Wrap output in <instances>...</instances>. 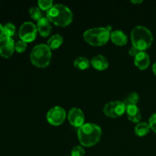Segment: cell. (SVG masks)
Instances as JSON below:
<instances>
[{
  "label": "cell",
  "mask_w": 156,
  "mask_h": 156,
  "mask_svg": "<svg viewBox=\"0 0 156 156\" xmlns=\"http://www.w3.org/2000/svg\"><path fill=\"white\" fill-rule=\"evenodd\" d=\"M102 130L98 125L87 123L78 129V138L82 146L91 147L97 144L101 140Z\"/></svg>",
  "instance_id": "cell-1"
},
{
  "label": "cell",
  "mask_w": 156,
  "mask_h": 156,
  "mask_svg": "<svg viewBox=\"0 0 156 156\" xmlns=\"http://www.w3.org/2000/svg\"><path fill=\"white\" fill-rule=\"evenodd\" d=\"M47 18L55 25L66 27L73 21V14L65 5L55 4L47 11Z\"/></svg>",
  "instance_id": "cell-2"
},
{
  "label": "cell",
  "mask_w": 156,
  "mask_h": 156,
  "mask_svg": "<svg viewBox=\"0 0 156 156\" xmlns=\"http://www.w3.org/2000/svg\"><path fill=\"white\" fill-rule=\"evenodd\" d=\"M131 41L133 46L139 51H145L152 45L153 35L147 27L142 25L136 26L131 31Z\"/></svg>",
  "instance_id": "cell-3"
},
{
  "label": "cell",
  "mask_w": 156,
  "mask_h": 156,
  "mask_svg": "<svg viewBox=\"0 0 156 156\" xmlns=\"http://www.w3.org/2000/svg\"><path fill=\"white\" fill-rule=\"evenodd\" d=\"M52 53L50 47L44 44L34 46L30 52V61L38 68H45L50 64Z\"/></svg>",
  "instance_id": "cell-4"
},
{
  "label": "cell",
  "mask_w": 156,
  "mask_h": 156,
  "mask_svg": "<svg viewBox=\"0 0 156 156\" xmlns=\"http://www.w3.org/2000/svg\"><path fill=\"white\" fill-rule=\"evenodd\" d=\"M111 32L106 27H93L88 29L83 34L84 40L92 46H103L108 43Z\"/></svg>",
  "instance_id": "cell-5"
},
{
  "label": "cell",
  "mask_w": 156,
  "mask_h": 156,
  "mask_svg": "<svg viewBox=\"0 0 156 156\" xmlns=\"http://www.w3.org/2000/svg\"><path fill=\"white\" fill-rule=\"evenodd\" d=\"M103 111L107 117L117 118L121 117L126 112V105L120 101H113L105 105Z\"/></svg>",
  "instance_id": "cell-6"
},
{
  "label": "cell",
  "mask_w": 156,
  "mask_h": 156,
  "mask_svg": "<svg viewBox=\"0 0 156 156\" xmlns=\"http://www.w3.org/2000/svg\"><path fill=\"white\" fill-rule=\"evenodd\" d=\"M37 27L31 21L23 23L19 28V37L21 41L28 43L34 41L37 34Z\"/></svg>",
  "instance_id": "cell-7"
},
{
  "label": "cell",
  "mask_w": 156,
  "mask_h": 156,
  "mask_svg": "<svg viewBox=\"0 0 156 156\" xmlns=\"http://www.w3.org/2000/svg\"><path fill=\"white\" fill-rule=\"evenodd\" d=\"M66 117V113L65 109L60 106L53 107L47 114V121L53 126H59L62 124Z\"/></svg>",
  "instance_id": "cell-8"
},
{
  "label": "cell",
  "mask_w": 156,
  "mask_h": 156,
  "mask_svg": "<svg viewBox=\"0 0 156 156\" xmlns=\"http://www.w3.org/2000/svg\"><path fill=\"white\" fill-rule=\"evenodd\" d=\"M15 41L12 37L4 36L0 39V55L2 57H10L15 50Z\"/></svg>",
  "instance_id": "cell-9"
},
{
  "label": "cell",
  "mask_w": 156,
  "mask_h": 156,
  "mask_svg": "<svg viewBox=\"0 0 156 156\" xmlns=\"http://www.w3.org/2000/svg\"><path fill=\"white\" fill-rule=\"evenodd\" d=\"M68 120L75 127H81L85 124V114L80 108H73L68 113Z\"/></svg>",
  "instance_id": "cell-10"
},
{
  "label": "cell",
  "mask_w": 156,
  "mask_h": 156,
  "mask_svg": "<svg viewBox=\"0 0 156 156\" xmlns=\"http://www.w3.org/2000/svg\"><path fill=\"white\" fill-rule=\"evenodd\" d=\"M134 63L140 69H146L150 64V58L146 51H140L134 57Z\"/></svg>",
  "instance_id": "cell-11"
},
{
  "label": "cell",
  "mask_w": 156,
  "mask_h": 156,
  "mask_svg": "<svg viewBox=\"0 0 156 156\" xmlns=\"http://www.w3.org/2000/svg\"><path fill=\"white\" fill-rule=\"evenodd\" d=\"M91 64L95 69L102 71L108 69L109 62L105 56L101 54H98L91 58Z\"/></svg>",
  "instance_id": "cell-12"
},
{
  "label": "cell",
  "mask_w": 156,
  "mask_h": 156,
  "mask_svg": "<svg viewBox=\"0 0 156 156\" xmlns=\"http://www.w3.org/2000/svg\"><path fill=\"white\" fill-rule=\"evenodd\" d=\"M37 27L40 34L44 37H48L52 31V26L50 24V21L47 19V18H41L37 24Z\"/></svg>",
  "instance_id": "cell-13"
},
{
  "label": "cell",
  "mask_w": 156,
  "mask_h": 156,
  "mask_svg": "<svg viewBox=\"0 0 156 156\" xmlns=\"http://www.w3.org/2000/svg\"><path fill=\"white\" fill-rule=\"evenodd\" d=\"M126 113L127 114L128 119L131 122L139 123L141 120V111L137 105H129L126 107Z\"/></svg>",
  "instance_id": "cell-14"
},
{
  "label": "cell",
  "mask_w": 156,
  "mask_h": 156,
  "mask_svg": "<svg viewBox=\"0 0 156 156\" xmlns=\"http://www.w3.org/2000/svg\"><path fill=\"white\" fill-rule=\"evenodd\" d=\"M112 42L117 46H124L127 43L128 38L126 34L120 30H113L111 32V37Z\"/></svg>",
  "instance_id": "cell-15"
},
{
  "label": "cell",
  "mask_w": 156,
  "mask_h": 156,
  "mask_svg": "<svg viewBox=\"0 0 156 156\" xmlns=\"http://www.w3.org/2000/svg\"><path fill=\"white\" fill-rule=\"evenodd\" d=\"M63 43V38L59 34H55L50 37L47 41V45L50 48V50H56L59 48Z\"/></svg>",
  "instance_id": "cell-16"
},
{
  "label": "cell",
  "mask_w": 156,
  "mask_h": 156,
  "mask_svg": "<svg viewBox=\"0 0 156 156\" xmlns=\"http://www.w3.org/2000/svg\"><path fill=\"white\" fill-rule=\"evenodd\" d=\"M151 128L149 123L146 122H142V123H137L135 127V133L138 136H144L147 135L150 131Z\"/></svg>",
  "instance_id": "cell-17"
},
{
  "label": "cell",
  "mask_w": 156,
  "mask_h": 156,
  "mask_svg": "<svg viewBox=\"0 0 156 156\" xmlns=\"http://www.w3.org/2000/svg\"><path fill=\"white\" fill-rule=\"evenodd\" d=\"M74 66L81 70H85L89 68L90 61L84 56H79L74 60Z\"/></svg>",
  "instance_id": "cell-18"
},
{
  "label": "cell",
  "mask_w": 156,
  "mask_h": 156,
  "mask_svg": "<svg viewBox=\"0 0 156 156\" xmlns=\"http://www.w3.org/2000/svg\"><path fill=\"white\" fill-rule=\"evenodd\" d=\"M139 100H140V96H139L138 93L135 92H131L130 94H128L125 99L123 100V103L126 106H129V105H136L138 103Z\"/></svg>",
  "instance_id": "cell-19"
},
{
  "label": "cell",
  "mask_w": 156,
  "mask_h": 156,
  "mask_svg": "<svg viewBox=\"0 0 156 156\" xmlns=\"http://www.w3.org/2000/svg\"><path fill=\"white\" fill-rule=\"evenodd\" d=\"M29 14H30L31 18L36 21H39L42 17V14H41V9L38 7H35V6H32L29 9Z\"/></svg>",
  "instance_id": "cell-20"
},
{
  "label": "cell",
  "mask_w": 156,
  "mask_h": 156,
  "mask_svg": "<svg viewBox=\"0 0 156 156\" xmlns=\"http://www.w3.org/2000/svg\"><path fill=\"white\" fill-rule=\"evenodd\" d=\"M4 28V36L12 37L15 33V27L12 23H7L5 26H3Z\"/></svg>",
  "instance_id": "cell-21"
},
{
  "label": "cell",
  "mask_w": 156,
  "mask_h": 156,
  "mask_svg": "<svg viewBox=\"0 0 156 156\" xmlns=\"http://www.w3.org/2000/svg\"><path fill=\"white\" fill-rule=\"evenodd\" d=\"M37 3L40 9L44 11H48L53 5L52 0H39Z\"/></svg>",
  "instance_id": "cell-22"
},
{
  "label": "cell",
  "mask_w": 156,
  "mask_h": 156,
  "mask_svg": "<svg viewBox=\"0 0 156 156\" xmlns=\"http://www.w3.org/2000/svg\"><path fill=\"white\" fill-rule=\"evenodd\" d=\"M85 153V149L82 146H76L72 149L71 156H84Z\"/></svg>",
  "instance_id": "cell-23"
},
{
  "label": "cell",
  "mask_w": 156,
  "mask_h": 156,
  "mask_svg": "<svg viewBox=\"0 0 156 156\" xmlns=\"http://www.w3.org/2000/svg\"><path fill=\"white\" fill-rule=\"evenodd\" d=\"M27 43L24 42V41H18V42L15 44V50H16L18 53H23V52L25 51L26 48H27Z\"/></svg>",
  "instance_id": "cell-24"
},
{
  "label": "cell",
  "mask_w": 156,
  "mask_h": 156,
  "mask_svg": "<svg viewBox=\"0 0 156 156\" xmlns=\"http://www.w3.org/2000/svg\"><path fill=\"white\" fill-rule=\"evenodd\" d=\"M149 123L151 129L156 133V113L151 116L149 120Z\"/></svg>",
  "instance_id": "cell-25"
},
{
  "label": "cell",
  "mask_w": 156,
  "mask_h": 156,
  "mask_svg": "<svg viewBox=\"0 0 156 156\" xmlns=\"http://www.w3.org/2000/svg\"><path fill=\"white\" fill-rule=\"evenodd\" d=\"M139 52L140 51H139V50H137L135 47H133V46H132V47L129 49V50H128V53H129V56H134V57L136 56V54L139 53Z\"/></svg>",
  "instance_id": "cell-26"
},
{
  "label": "cell",
  "mask_w": 156,
  "mask_h": 156,
  "mask_svg": "<svg viewBox=\"0 0 156 156\" xmlns=\"http://www.w3.org/2000/svg\"><path fill=\"white\" fill-rule=\"evenodd\" d=\"M3 37H4V28H3V26L0 24V39Z\"/></svg>",
  "instance_id": "cell-27"
},
{
  "label": "cell",
  "mask_w": 156,
  "mask_h": 156,
  "mask_svg": "<svg viewBox=\"0 0 156 156\" xmlns=\"http://www.w3.org/2000/svg\"><path fill=\"white\" fill-rule=\"evenodd\" d=\"M143 2V0H132L131 2H132L133 4H140V3H142Z\"/></svg>",
  "instance_id": "cell-28"
},
{
  "label": "cell",
  "mask_w": 156,
  "mask_h": 156,
  "mask_svg": "<svg viewBox=\"0 0 156 156\" xmlns=\"http://www.w3.org/2000/svg\"><path fill=\"white\" fill-rule=\"evenodd\" d=\"M152 71H153V73H155V75L156 76V62L152 66Z\"/></svg>",
  "instance_id": "cell-29"
}]
</instances>
